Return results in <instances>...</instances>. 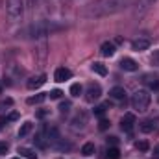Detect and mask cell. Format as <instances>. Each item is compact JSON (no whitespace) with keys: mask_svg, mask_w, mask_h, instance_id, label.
Wrapping results in <instances>:
<instances>
[{"mask_svg":"<svg viewBox=\"0 0 159 159\" xmlns=\"http://www.w3.org/2000/svg\"><path fill=\"white\" fill-rule=\"evenodd\" d=\"M87 120H89V115H87L85 111H78V113L74 115V119L70 120V128H72V129H83L85 124H87Z\"/></svg>","mask_w":159,"mask_h":159,"instance_id":"8","label":"cell"},{"mask_svg":"<svg viewBox=\"0 0 159 159\" xmlns=\"http://www.w3.org/2000/svg\"><path fill=\"white\" fill-rule=\"evenodd\" d=\"M34 143H35V146H37V148H46V146H48V143H46V131H44V126H43L39 131L35 133Z\"/></svg>","mask_w":159,"mask_h":159,"instance_id":"15","label":"cell"},{"mask_svg":"<svg viewBox=\"0 0 159 159\" xmlns=\"http://www.w3.org/2000/svg\"><path fill=\"white\" fill-rule=\"evenodd\" d=\"M120 69L126 70V72H135V70H139V63L135 59H131V57H124L120 61Z\"/></svg>","mask_w":159,"mask_h":159,"instance_id":"11","label":"cell"},{"mask_svg":"<svg viewBox=\"0 0 159 159\" xmlns=\"http://www.w3.org/2000/svg\"><path fill=\"white\" fill-rule=\"evenodd\" d=\"M11 106H13V100H11V98H6V100H2V102H0V109L11 107Z\"/></svg>","mask_w":159,"mask_h":159,"instance_id":"31","label":"cell"},{"mask_svg":"<svg viewBox=\"0 0 159 159\" xmlns=\"http://www.w3.org/2000/svg\"><path fill=\"white\" fill-rule=\"evenodd\" d=\"M91 69H93V72H96L98 76H106V74H107L106 65H104V63H100V61H94V63L91 65Z\"/></svg>","mask_w":159,"mask_h":159,"instance_id":"19","label":"cell"},{"mask_svg":"<svg viewBox=\"0 0 159 159\" xmlns=\"http://www.w3.org/2000/svg\"><path fill=\"white\" fill-rule=\"evenodd\" d=\"M109 96H111L113 100L124 102V100H126V89H124V87H113V89L109 91Z\"/></svg>","mask_w":159,"mask_h":159,"instance_id":"16","label":"cell"},{"mask_svg":"<svg viewBox=\"0 0 159 159\" xmlns=\"http://www.w3.org/2000/svg\"><path fill=\"white\" fill-rule=\"evenodd\" d=\"M131 107L135 109V111H139V113H144L146 109H148V106H150V102H152V96H150V93L148 91H144V89H141V91H135L133 93V96H131Z\"/></svg>","mask_w":159,"mask_h":159,"instance_id":"3","label":"cell"},{"mask_svg":"<svg viewBox=\"0 0 159 159\" xmlns=\"http://www.w3.org/2000/svg\"><path fill=\"white\" fill-rule=\"evenodd\" d=\"M46 94L48 93H41V94H35V96H32V98H28V104H43L44 100H46Z\"/></svg>","mask_w":159,"mask_h":159,"instance_id":"24","label":"cell"},{"mask_svg":"<svg viewBox=\"0 0 159 159\" xmlns=\"http://www.w3.org/2000/svg\"><path fill=\"white\" fill-rule=\"evenodd\" d=\"M11 159H22V157H20V156H19V157H11Z\"/></svg>","mask_w":159,"mask_h":159,"instance_id":"38","label":"cell"},{"mask_svg":"<svg viewBox=\"0 0 159 159\" xmlns=\"http://www.w3.org/2000/svg\"><path fill=\"white\" fill-rule=\"evenodd\" d=\"M129 4L131 0H94L87 4L83 15L89 19H102V17H109V15L124 11Z\"/></svg>","mask_w":159,"mask_h":159,"instance_id":"1","label":"cell"},{"mask_svg":"<svg viewBox=\"0 0 159 159\" xmlns=\"http://www.w3.org/2000/svg\"><path fill=\"white\" fill-rule=\"evenodd\" d=\"M107 128H109V120L107 119H100V122H98V129H100V131H106Z\"/></svg>","mask_w":159,"mask_h":159,"instance_id":"29","label":"cell"},{"mask_svg":"<svg viewBox=\"0 0 159 159\" xmlns=\"http://www.w3.org/2000/svg\"><path fill=\"white\" fill-rule=\"evenodd\" d=\"M152 65H154V67H159V50H156V52L152 54Z\"/></svg>","mask_w":159,"mask_h":159,"instance_id":"33","label":"cell"},{"mask_svg":"<svg viewBox=\"0 0 159 159\" xmlns=\"http://www.w3.org/2000/svg\"><path fill=\"white\" fill-rule=\"evenodd\" d=\"M48 94H50V98H52V100H59V98L63 96V93H61L59 89H54V91H50Z\"/></svg>","mask_w":159,"mask_h":159,"instance_id":"30","label":"cell"},{"mask_svg":"<svg viewBox=\"0 0 159 159\" xmlns=\"http://www.w3.org/2000/svg\"><path fill=\"white\" fill-rule=\"evenodd\" d=\"M61 28L63 26L56 24L54 20H37V22H34L26 28V35L30 39H43V37H46L54 32H59Z\"/></svg>","mask_w":159,"mask_h":159,"instance_id":"2","label":"cell"},{"mask_svg":"<svg viewBox=\"0 0 159 159\" xmlns=\"http://www.w3.org/2000/svg\"><path fill=\"white\" fill-rule=\"evenodd\" d=\"M59 111H61L63 115L69 113V111H70V102H69V100H67V102H61V104H59Z\"/></svg>","mask_w":159,"mask_h":159,"instance_id":"27","label":"cell"},{"mask_svg":"<svg viewBox=\"0 0 159 159\" xmlns=\"http://www.w3.org/2000/svg\"><path fill=\"white\" fill-rule=\"evenodd\" d=\"M154 156H156V157H159V144L154 148Z\"/></svg>","mask_w":159,"mask_h":159,"instance_id":"37","label":"cell"},{"mask_svg":"<svg viewBox=\"0 0 159 159\" xmlns=\"http://www.w3.org/2000/svg\"><path fill=\"white\" fill-rule=\"evenodd\" d=\"M72 78V72H70V69H67V67H59V69H56V72H54V80L57 81V83H61V81H67V80Z\"/></svg>","mask_w":159,"mask_h":159,"instance_id":"10","label":"cell"},{"mask_svg":"<svg viewBox=\"0 0 159 159\" xmlns=\"http://www.w3.org/2000/svg\"><path fill=\"white\" fill-rule=\"evenodd\" d=\"M106 154H107L106 159H120V150L117 148V146H109Z\"/></svg>","mask_w":159,"mask_h":159,"instance_id":"23","label":"cell"},{"mask_svg":"<svg viewBox=\"0 0 159 159\" xmlns=\"http://www.w3.org/2000/svg\"><path fill=\"white\" fill-rule=\"evenodd\" d=\"M156 2H157V0H139V2H137V15H143L144 11H148Z\"/></svg>","mask_w":159,"mask_h":159,"instance_id":"17","label":"cell"},{"mask_svg":"<svg viewBox=\"0 0 159 159\" xmlns=\"http://www.w3.org/2000/svg\"><path fill=\"white\" fill-rule=\"evenodd\" d=\"M135 115L133 113H126L124 117H122V120H120V128L126 131V133H131L133 131V128H135Z\"/></svg>","mask_w":159,"mask_h":159,"instance_id":"9","label":"cell"},{"mask_svg":"<svg viewBox=\"0 0 159 159\" xmlns=\"http://www.w3.org/2000/svg\"><path fill=\"white\" fill-rule=\"evenodd\" d=\"M32 129H34V124H32V122H24V124L20 126V129H19V137H20V139H24L26 135H30V133H32Z\"/></svg>","mask_w":159,"mask_h":159,"instance_id":"20","label":"cell"},{"mask_svg":"<svg viewBox=\"0 0 159 159\" xmlns=\"http://www.w3.org/2000/svg\"><path fill=\"white\" fill-rule=\"evenodd\" d=\"M30 4H35V0H30Z\"/></svg>","mask_w":159,"mask_h":159,"instance_id":"39","label":"cell"},{"mask_svg":"<svg viewBox=\"0 0 159 159\" xmlns=\"http://www.w3.org/2000/svg\"><path fill=\"white\" fill-rule=\"evenodd\" d=\"M44 131H46V143L56 148V144L61 141V135H59L57 128L56 126H44Z\"/></svg>","mask_w":159,"mask_h":159,"instance_id":"7","label":"cell"},{"mask_svg":"<svg viewBox=\"0 0 159 159\" xmlns=\"http://www.w3.org/2000/svg\"><path fill=\"white\" fill-rule=\"evenodd\" d=\"M135 146H137V150H141V152H146V150L150 148V144H148V141H139V143H137Z\"/></svg>","mask_w":159,"mask_h":159,"instance_id":"28","label":"cell"},{"mask_svg":"<svg viewBox=\"0 0 159 159\" xmlns=\"http://www.w3.org/2000/svg\"><path fill=\"white\" fill-rule=\"evenodd\" d=\"M7 150H9V146H7L6 143H0V156H6Z\"/></svg>","mask_w":159,"mask_h":159,"instance_id":"35","label":"cell"},{"mask_svg":"<svg viewBox=\"0 0 159 159\" xmlns=\"http://www.w3.org/2000/svg\"><path fill=\"white\" fill-rule=\"evenodd\" d=\"M150 44H152V39L146 37V35H139L137 39L131 41V48H133L135 52H144V50L150 48Z\"/></svg>","mask_w":159,"mask_h":159,"instance_id":"6","label":"cell"},{"mask_svg":"<svg viewBox=\"0 0 159 159\" xmlns=\"http://www.w3.org/2000/svg\"><path fill=\"white\" fill-rule=\"evenodd\" d=\"M107 107H109V102H106V104H100V106H96V107H94V115H96V117H102V115L106 113V109H107Z\"/></svg>","mask_w":159,"mask_h":159,"instance_id":"25","label":"cell"},{"mask_svg":"<svg viewBox=\"0 0 159 159\" xmlns=\"http://www.w3.org/2000/svg\"><path fill=\"white\" fill-rule=\"evenodd\" d=\"M44 81H46V74H39V76H34V78L28 80V81H26V87H28L30 91H35V89H39Z\"/></svg>","mask_w":159,"mask_h":159,"instance_id":"12","label":"cell"},{"mask_svg":"<svg viewBox=\"0 0 159 159\" xmlns=\"http://www.w3.org/2000/svg\"><path fill=\"white\" fill-rule=\"evenodd\" d=\"M6 15L9 22H17L24 15V0H6Z\"/></svg>","mask_w":159,"mask_h":159,"instance_id":"4","label":"cell"},{"mask_svg":"<svg viewBox=\"0 0 159 159\" xmlns=\"http://www.w3.org/2000/svg\"><path fill=\"white\" fill-rule=\"evenodd\" d=\"M115 52H117L115 43H111V41L102 43V46H100V54H102L104 57H111V56H115Z\"/></svg>","mask_w":159,"mask_h":159,"instance_id":"13","label":"cell"},{"mask_svg":"<svg viewBox=\"0 0 159 159\" xmlns=\"http://www.w3.org/2000/svg\"><path fill=\"white\" fill-rule=\"evenodd\" d=\"M102 96V87L98 83H89L85 89V100L87 102H96Z\"/></svg>","mask_w":159,"mask_h":159,"instance_id":"5","label":"cell"},{"mask_svg":"<svg viewBox=\"0 0 159 159\" xmlns=\"http://www.w3.org/2000/svg\"><path fill=\"white\" fill-rule=\"evenodd\" d=\"M117 143H119V139H117V137H107V146H109V144H111V146H115Z\"/></svg>","mask_w":159,"mask_h":159,"instance_id":"36","label":"cell"},{"mask_svg":"<svg viewBox=\"0 0 159 159\" xmlns=\"http://www.w3.org/2000/svg\"><path fill=\"white\" fill-rule=\"evenodd\" d=\"M17 119H19V113H17V111H13V113H9V115L6 117V120H7V122H13V120H17Z\"/></svg>","mask_w":159,"mask_h":159,"instance_id":"34","label":"cell"},{"mask_svg":"<svg viewBox=\"0 0 159 159\" xmlns=\"http://www.w3.org/2000/svg\"><path fill=\"white\" fill-rule=\"evenodd\" d=\"M19 154L24 159H37V154L34 150H30V148H19Z\"/></svg>","mask_w":159,"mask_h":159,"instance_id":"22","label":"cell"},{"mask_svg":"<svg viewBox=\"0 0 159 159\" xmlns=\"http://www.w3.org/2000/svg\"><path fill=\"white\" fill-rule=\"evenodd\" d=\"M143 83L148 89H159V76H156V74H144L143 76Z\"/></svg>","mask_w":159,"mask_h":159,"instance_id":"14","label":"cell"},{"mask_svg":"<svg viewBox=\"0 0 159 159\" xmlns=\"http://www.w3.org/2000/svg\"><path fill=\"white\" fill-rule=\"evenodd\" d=\"M81 93H83V87H81L80 83H72V85H70V94H72L74 98H76V96H80Z\"/></svg>","mask_w":159,"mask_h":159,"instance_id":"26","label":"cell"},{"mask_svg":"<svg viewBox=\"0 0 159 159\" xmlns=\"http://www.w3.org/2000/svg\"><path fill=\"white\" fill-rule=\"evenodd\" d=\"M94 150H96V146H94V143H85V144L81 146V154H83L85 157H89V156H93V154H94Z\"/></svg>","mask_w":159,"mask_h":159,"instance_id":"21","label":"cell"},{"mask_svg":"<svg viewBox=\"0 0 159 159\" xmlns=\"http://www.w3.org/2000/svg\"><path fill=\"white\" fill-rule=\"evenodd\" d=\"M48 115H50V109H39V111L35 113L37 119H44V117H48Z\"/></svg>","mask_w":159,"mask_h":159,"instance_id":"32","label":"cell"},{"mask_svg":"<svg viewBox=\"0 0 159 159\" xmlns=\"http://www.w3.org/2000/svg\"><path fill=\"white\" fill-rule=\"evenodd\" d=\"M139 129H141L143 133H150V131L156 129V122H154V120H143V122L139 124Z\"/></svg>","mask_w":159,"mask_h":159,"instance_id":"18","label":"cell"}]
</instances>
